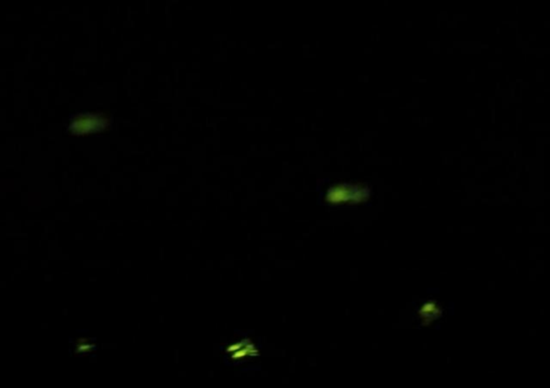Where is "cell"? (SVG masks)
Instances as JSON below:
<instances>
[{"label":"cell","mask_w":550,"mask_h":388,"mask_svg":"<svg viewBox=\"0 0 550 388\" xmlns=\"http://www.w3.org/2000/svg\"><path fill=\"white\" fill-rule=\"evenodd\" d=\"M371 198V188L364 183H334L325 192V200L331 203H352L363 204Z\"/></svg>","instance_id":"cell-1"},{"label":"cell","mask_w":550,"mask_h":388,"mask_svg":"<svg viewBox=\"0 0 550 388\" xmlns=\"http://www.w3.org/2000/svg\"><path fill=\"white\" fill-rule=\"evenodd\" d=\"M111 119L107 113L95 112L77 115L68 125V131L73 135L101 133L109 129Z\"/></svg>","instance_id":"cell-2"},{"label":"cell","mask_w":550,"mask_h":388,"mask_svg":"<svg viewBox=\"0 0 550 388\" xmlns=\"http://www.w3.org/2000/svg\"><path fill=\"white\" fill-rule=\"evenodd\" d=\"M94 347H96V345L92 344V342L89 339L82 338V339H79V342L77 343V352L78 353L90 352Z\"/></svg>","instance_id":"cell-3"}]
</instances>
